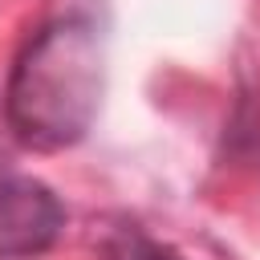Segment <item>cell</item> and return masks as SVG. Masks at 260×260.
Returning a JSON list of instances; mask_svg holds the SVG:
<instances>
[{"instance_id": "obj_3", "label": "cell", "mask_w": 260, "mask_h": 260, "mask_svg": "<svg viewBox=\"0 0 260 260\" xmlns=\"http://www.w3.org/2000/svg\"><path fill=\"white\" fill-rule=\"evenodd\" d=\"M16 146H20V142H16V134H12V126H8V114H4V102H0V167L12 158Z\"/></svg>"}, {"instance_id": "obj_1", "label": "cell", "mask_w": 260, "mask_h": 260, "mask_svg": "<svg viewBox=\"0 0 260 260\" xmlns=\"http://www.w3.org/2000/svg\"><path fill=\"white\" fill-rule=\"evenodd\" d=\"M102 102V45L85 20L41 28L12 65L4 114L20 146L65 150L85 138Z\"/></svg>"}, {"instance_id": "obj_2", "label": "cell", "mask_w": 260, "mask_h": 260, "mask_svg": "<svg viewBox=\"0 0 260 260\" xmlns=\"http://www.w3.org/2000/svg\"><path fill=\"white\" fill-rule=\"evenodd\" d=\"M65 228V207L45 183L4 175L0 179V260H20L53 248Z\"/></svg>"}]
</instances>
